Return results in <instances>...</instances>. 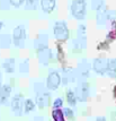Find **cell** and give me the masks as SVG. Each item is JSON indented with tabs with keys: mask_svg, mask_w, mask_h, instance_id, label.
<instances>
[{
	"mask_svg": "<svg viewBox=\"0 0 116 121\" xmlns=\"http://www.w3.org/2000/svg\"><path fill=\"white\" fill-rule=\"evenodd\" d=\"M70 14L77 21H82L87 16V0H71Z\"/></svg>",
	"mask_w": 116,
	"mask_h": 121,
	"instance_id": "cell-1",
	"label": "cell"
},
{
	"mask_svg": "<svg viewBox=\"0 0 116 121\" xmlns=\"http://www.w3.org/2000/svg\"><path fill=\"white\" fill-rule=\"evenodd\" d=\"M50 93L41 84L35 85V104L41 110L50 105Z\"/></svg>",
	"mask_w": 116,
	"mask_h": 121,
	"instance_id": "cell-2",
	"label": "cell"
},
{
	"mask_svg": "<svg viewBox=\"0 0 116 121\" xmlns=\"http://www.w3.org/2000/svg\"><path fill=\"white\" fill-rule=\"evenodd\" d=\"M26 40H27L26 27L23 24H19L12 31V39H11V41H12L15 47L19 48V49H24L25 45H26Z\"/></svg>",
	"mask_w": 116,
	"mask_h": 121,
	"instance_id": "cell-3",
	"label": "cell"
},
{
	"mask_svg": "<svg viewBox=\"0 0 116 121\" xmlns=\"http://www.w3.org/2000/svg\"><path fill=\"white\" fill-rule=\"evenodd\" d=\"M53 34L54 37L59 41H65L70 36L68 24L65 21H56L53 25Z\"/></svg>",
	"mask_w": 116,
	"mask_h": 121,
	"instance_id": "cell-4",
	"label": "cell"
},
{
	"mask_svg": "<svg viewBox=\"0 0 116 121\" xmlns=\"http://www.w3.org/2000/svg\"><path fill=\"white\" fill-rule=\"evenodd\" d=\"M62 83V76L60 71L56 69H50L48 75L46 77V90L56 91Z\"/></svg>",
	"mask_w": 116,
	"mask_h": 121,
	"instance_id": "cell-5",
	"label": "cell"
},
{
	"mask_svg": "<svg viewBox=\"0 0 116 121\" xmlns=\"http://www.w3.org/2000/svg\"><path fill=\"white\" fill-rule=\"evenodd\" d=\"M11 112L17 117H21L24 113V96L23 94H16L10 102Z\"/></svg>",
	"mask_w": 116,
	"mask_h": 121,
	"instance_id": "cell-6",
	"label": "cell"
},
{
	"mask_svg": "<svg viewBox=\"0 0 116 121\" xmlns=\"http://www.w3.org/2000/svg\"><path fill=\"white\" fill-rule=\"evenodd\" d=\"M89 92H90L89 84L86 83V82H81V83H79L78 86H77V88H76V91H74L76 96H77V100L80 101V102H84V101L88 99Z\"/></svg>",
	"mask_w": 116,
	"mask_h": 121,
	"instance_id": "cell-7",
	"label": "cell"
},
{
	"mask_svg": "<svg viewBox=\"0 0 116 121\" xmlns=\"http://www.w3.org/2000/svg\"><path fill=\"white\" fill-rule=\"evenodd\" d=\"M92 69L98 75H105L107 69V59L97 58L92 60Z\"/></svg>",
	"mask_w": 116,
	"mask_h": 121,
	"instance_id": "cell-8",
	"label": "cell"
},
{
	"mask_svg": "<svg viewBox=\"0 0 116 121\" xmlns=\"http://www.w3.org/2000/svg\"><path fill=\"white\" fill-rule=\"evenodd\" d=\"M48 35H45V34L38 35L35 39V41H34V47H35V50H36L37 53L46 50L48 49Z\"/></svg>",
	"mask_w": 116,
	"mask_h": 121,
	"instance_id": "cell-9",
	"label": "cell"
},
{
	"mask_svg": "<svg viewBox=\"0 0 116 121\" xmlns=\"http://www.w3.org/2000/svg\"><path fill=\"white\" fill-rule=\"evenodd\" d=\"M38 5L44 14H52L56 8V0H40Z\"/></svg>",
	"mask_w": 116,
	"mask_h": 121,
	"instance_id": "cell-10",
	"label": "cell"
},
{
	"mask_svg": "<svg viewBox=\"0 0 116 121\" xmlns=\"http://www.w3.org/2000/svg\"><path fill=\"white\" fill-rule=\"evenodd\" d=\"M10 93H11V87L9 85L0 86V103L5 104L6 102L8 101V99H9Z\"/></svg>",
	"mask_w": 116,
	"mask_h": 121,
	"instance_id": "cell-11",
	"label": "cell"
},
{
	"mask_svg": "<svg viewBox=\"0 0 116 121\" xmlns=\"http://www.w3.org/2000/svg\"><path fill=\"white\" fill-rule=\"evenodd\" d=\"M106 74L112 78H116V59L107 60V69Z\"/></svg>",
	"mask_w": 116,
	"mask_h": 121,
	"instance_id": "cell-12",
	"label": "cell"
},
{
	"mask_svg": "<svg viewBox=\"0 0 116 121\" xmlns=\"http://www.w3.org/2000/svg\"><path fill=\"white\" fill-rule=\"evenodd\" d=\"M15 66H16V61L12 58L6 59L2 62V68L5 69V71L8 73V74H12L15 71Z\"/></svg>",
	"mask_w": 116,
	"mask_h": 121,
	"instance_id": "cell-13",
	"label": "cell"
},
{
	"mask_svg": "<svg viewBox=\"0 0 116 121\" xmlns=\"http://www.w3.org/2000/svg\"><path fill=\"white\" fill-rule=\"evenodd\" d=\"M38 58H40V61L44 66H48V62L51 61V58H52V52L48 49H46V50H44V51L38 53Z\"/></svg>",
	"mask_w": 116,
	"mask_h": 121,
	"instance_id": "cell-14",
	"label": "cell"
},
{
	"mask_svg": "<svg viewBox=\"0 0 116 121\" xmlns=\"http://www.w3.org/2000/svg\"><path fill=\"white\" fill-rule=\"evenodd\" d=\"M35 108H36V104L32 99H26L24 101V113L25 114L32 113L33 111H35Z\"/></svg>",
	"mask_w": 116,
	"mask_h": 121,
	"instance_id": "cell-15",
	"label": "cell"
},
{
	"mask_svg": "<svg viewBox=\"0 0 116 121\" xmlns=\"http://www.w3.org/2000/svg\"><path fill=\"white\" fill-rule=\"evenodd\" d=\"M65 95H67V101H68L69 105H71V106L77 105L78 100H77V96H76V93H74L73 90H68L67 93H65Z\"/></svg>",
	"mask_w": 116,
	"mask_h": 121,
	"instance_id": "cell-16",
	"label": "cell"
},
{
	"mask_svg": "<svg viewBox=\"0 0 116 121\" xmlns=\"http://www.w3.org/2000/svg\"><path fill=\"white\" fill-rule=\"evenodd\" d=\"M40 0H25L24 1V7L26 10H36L38 7Z\"/></svg>",
	"mask_w": 116,
	"mask_h": 121,
	"instance_id": "cell-17",
	"label": "cell"
},
{
	"mask_svg": "<svg viewBox=\"0 0 116 121\" xmlns=\"http://www.w3.org/2000/svg\"><path fill=\"white\" fill-rule=\"evenodd\" d=\"M105 8V2L104 0H91V9L92 10L100 11Z\"/></svg>",
	"mask_w": 116,
	"mask_h": 121,
	"instance_id": "cell-18",
	"label": "cell"
},
{
	"mask_svg": "<svg viewBox=\"0 0 116 121\" xmlns=\"http://www.w3.org/2000/svg\"><path fill=\"white\" fill-rule=\"evenodd\" d=\"M52 117L54 121H65L64 120L63 112L61 109H53L52 111Z\"/></svg>",
	"mask_w": 116,
	"mask_h": 121,
	"instance_id": "cell-19",
	"label": "cell"
},
{
	"mask_svg": "<svg viewBox=\"0 0 116 121\" xmlns=\"http://www.w3.org/2000/svg\"><path fill=\"white\" fill-rule=\"evenodd\" d=\"M62 112H63L64 118H68L69 120H74V113L71 108H64Z\"/></svg>",
	"mask_w": 116,
	"mask_h": 121,
	"instance_id": "cell-20",
	"label": "cell"
},
{
	"mask_svg": "<svg viewBox=\"0 0 116 121\" xmlns=\"http://www.w3.org/2000/svg\"><path fill=\"white\" fill-rule=\"evenodd\" d=\"M24 1L25 0H9V4L15 8H20L21 6H24Z\"/></svg>",
	"mask_w": 116,
	"mask_h": 121,
	"instance_id": "cell-21",
	"label": "cell"
},
{
	"mask_svg": "<svg viewBox=\"0 0 116 121\" xmlns=\"http://www.w3.org/2000/svg\"><path fill=\"white\" fill-rule=\"evenodd\" d=\"M62 106H63V100L61 97H58V99L54 100V102H53V108L54 109H61Z\"/></svg>",
	"mask_w": 116,
	"mask_h": 121,
	"instance_id": "cell-22",
	"label": "cell"
},
{
	"mask_svg": "<svg viewBox=\"0 0 116 121\" xmlns=\"http://www.w3.org/2000/svg\"><path fill=\"white\" fill-rule=\"evenodd\" d=\"M95 121H107V119H106L105 117H98V118H96Z\"/></svg>",
	"mask_w": 116,
	"mask_h": 121,
	"instance_id": "cell-23",
	"label": "cell"
},
{
	"mask_svg": "<svg viewBox=\"0 0 116 121\" xmlns=\"http://www.w3.org/2000/svg\"><path fill=\"white\" fill-rule=\"evenodd\" d=\"M32 121H43V119H41V117H36L34 120H32Z\"/></svg>",
	"mask_w": 116,
	"mask_h": 121,
	"instance_id": "cell-24",
	"label": "cell"
},
{
	"mask_svg": "<svg viewBox=\"0 0 116 121\" xmlns=\"http://www.w3.org/2000/svg\"><path fill=\"white\" fill-rule=\"evenodd\" d=\"M2 26H4V23H2V22H0V30L2 28Z\"/></svg>",
	"mask_w": 116,
	"mask_h": 121,
	"instance_id": "cell-25",
	"label": "cell"
},
{
	"mask_svg": "<svg viewBox=\"0 0 116 121\" xmlns=\"http://www.w3.org/2000/svg\"><path fill=\"white\" fill-rule=\"evenodd\" d=\"M0 82H1V73H0Z\"/></svg>",
	"mask_w": 116,
	"mask_h": 121,
	"instance_id": "cell-26",
	"label": "cell"
}]
</instances>
